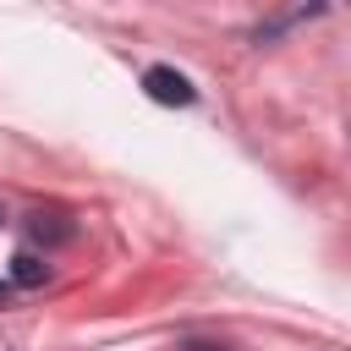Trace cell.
Returning <instances> with one entry per match:
<instances>
[{"label": "cell", "mask_w": 351, "mask_h": 351, "mask_svg": "<svg viewBox=\"0 0 351 351\" xmlns=\"http://www.w3.org/2000/svg\"><path fill=\"white\" fill-rule=\"evenodd\" d=\"M143 93H148L154 104H192V99H197V88H192L176 66H148V71H143Z\"/></svg>", "instance_id": "cell-1"}, {"label": "cell", "mask_w": 351, "mask_h": 351, "mask_svg": "<svg viewBox=\"0 0 351 351\" xmlns=\"http://www.w3.org/2000/svg\"><path fill=\"white\" fill-rule=\"evenodd\" d=\"M27 230H33V241H71V219L60 214V208H33L27 214Z\"/></svg>", "instance_id": "cell-2"}, {"label": "cell", "mask_w": 351, "mask_h": 351, "mask_svg": "<svg viewBox=\"0 0 351 351\" xmlns=\"http://www.w3.org/2000/svg\"><path fill=\"white\" fill-rule=\"evenodd\" d=\"M49 280V263L38 258V252H16L11 258V285H22V291H38Z\"/></svg>", "instance_id": "cell-3"}, {"label": "cell", "mask_w": 351, "mask_h": 351, "mask_svg": "<svg viewBox=\"0 0 351 351\" xmlns=\"http://www.w3.org/2000/svg\"><path fill=\"white\" fill-rule=\"evenodd\" d=\"M5 296H11V291H5V285H0V307H5Z\"/></svg>", "instance_id": "cell-4"}, {"label": "cell", "mask_w": 351, "mask_h": 351, "mask_svg": "<svg viewBox=\"0 0 351 351\" xmlns=\"http://www.w3.org/2000/svg\"><path fill=\"white\" fill-rule=\"evenodd\" d=\"M0 219H5V208H0Z\"/></svg>", "instance_id": "cell-5"}]
</instances>
